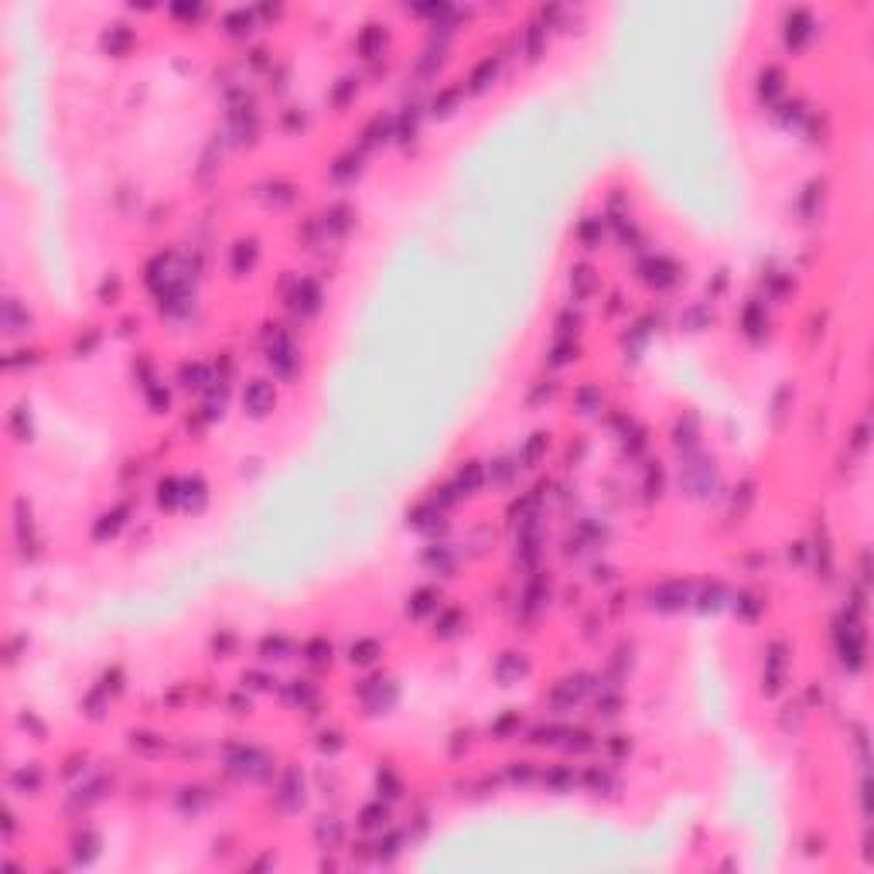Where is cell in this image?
I'll list each match as a JSON object with an SVG mask.
<instances>
[{"instance_id": "6da1fadb", "label": "cell", "mask_w": 874, "mask_h": 874, "mask_svg": "<svg viewBox=\"0 0 874 874\" xmlns=\"http://www.w3.org/2000/svg\"><path fill=\"white\" fill-rule=\"evenodd\" d=\"M246 403H250L253 413H263V406L273 403V390L266 383H253L250 390H246Z\"/></svg>"}]
</instances>
